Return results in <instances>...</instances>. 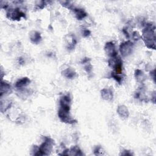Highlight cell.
I'll list each match as a JSON object with an SVG mask.
<instances>
[{"label":"cell","mask_w":156,"mask_h":156,"mask_svg":"<svg viewBox=\"0 0 156 156\" xmlns=\"http://www.w3.org/2000/svg\"><path fill=\"white\" fill-rule=\"evenodd\" d=\"M71 102V99L69 94L62 96L60 99V108L58 112V116L63 122L68 124L76 122V121L71 118L69 114Z\"/></svg>","instance_id":"1"},{"label":"cell","mask_w":156,"mask_h":156,"mask_svg":"<svg viewBox=\"0 0 156 156\" xmlns=\"http://www.w3.org/2000/svg\"><path fill=\"white\" fill-rule=\"evenodd\" d=\"M155 26L148 23L142 32V38L146 46L150 49H155Z\"/></svg>","instance_id":"2"},{"label":"cell","mask_w":156,"mask_h":156,"mask_svg":"<svg viewBox=\"0 0 156 156\" xmlns=\"http://www.w3.org/2000/svg\"><path fill=\"white\" fill-rule=\"evenodd\" d=\"M54 145V140L49 137L45 136L44 141L38 147L34 155H48L51 154Z\"/></svg>","instance_id":"3"},{"label":"cell","mask_w":156,"mask_h":156,"mask_svg":"<svg viewBox=\"0 0 156 156\" xmlns=\"http://www.w3.org/2000/svg\"><path fill=\"white\" fill-rule=\"evenodd\" d=\"M108 65L114 69L116 74H121L122 70V61L120 57L116 55V57H112L108 60Z\"/></svg>","instance_id":"4"},{"label":"cell","mask_w":156,"mask_h":156,"mask_svg":"<svg viewBox=\"0 0 156 156\" xmlns=\"http://www.w3.org/2000/svg\"><path fill=\"white\" fill-rule=\"evenodd\" d=\"M133 48V43L130 41L122 43L119 46V51L123 57H127L132 54Z\"/></svg>","instance_id":"5"},{"label":"cell","mask_w":156,"mask_h":156,"mask_svg":"<svg viewBox=\"0 0 156 156\" xmlns=\"http://www.w3.org/2000/svg\"><path fill=\"white\" fill-rule=\"evenodd\" d=\"M7 17L12 20H20L23 17L25 18V13L20 10V9L16 8L10 9L7 13Z\"/></svg>","instance_id":"6"},{"label":"cell","mask_w":156,"mask_h":156,"mask_svg":"<svg viewBox=\"0 0 156 156\" xmlns=\"http://www.w3.org/2000/svg\"><path fill=\"white\" fill-rule=\"evenodd\" d=\"M104 50L105 53L111 58L118 55V52L116 50L115 44L112 41L107 42L105 44L104 46Z\"/></svg>","instance_id":"7"},{"label":"cell","mask_w":156,"mask_h":156,"mask_svg":"<svg viewBox=\"0 0 156 156\" xmlns=\"http://www.w3.org/2000/svg\"><path fill=\"white\" fill-rule=\"evenodd\" d=\"M101 94L102 98L107 101H111L113 98V91L109 88H103L101 90Z\"/></svg>","instance_id":"8"},{"label":"cell","mask_w":156,"mask_h":156,"mask_svg":"<svg viewBox=\"0 0 156 156\" xmlns=\"http://www.w3.org/2000/svg\"><path fill=\"white\" fill-rule=\"evenodd\" d=\"M12 92L11 85L5 82L1 81V97L5 94H9Z\"/></svg>","instance_id":"9"},{"label":"cell","mask_w":156,"mask_h":156,"mask_svg":"<svg viewBox=\"0 0 156 156\" xmlns=\"http://www.w3.org/2000/svg\"><path fill=\"white\" fill-rule=\"evenodd\" d=\"M29 37L31 42L34 44H38L41 40L40 33L35 30H32L30 32Z\"/></svg>","instance_id":"10"},{"label":"cell","mask_w":156,"mask_h":156,"mask_svg":"<svg viewBox=\"0 0 156 156\" xmlns=\"http://www.w3.org/2000/svg\"><path fill=\"white\" fill-rule=\"evenodd\" d=\"M117 113L118 114L123 118H127L129 117V112L128 110V108L126 106L124 105H119L117 108Z\"/></svg>","instance_id":"11"},{"label":"cell","mask_w":156,"mask_h":156,"mask_svg":"<svg viewBox=\"0 0 156 156\" xmlns=\"http://www.w3.org/2000/svg\"><path fill=\"white\" fill-rule=\"evenodd\" d=\"M30 82V80L27 77H23L22 79H19L15 83V87L17 89H21L24 87H26L27 85H28Z\"/></svg>","instance_id":"12"},{"label":"cell","mask_w":156,"mask_h":156,"mask_svg":"<svg viewBox=\"0 0 156 156\" xmlns=\"http://www.w3.org/2000/svg\"><path fill=\"white\" fill-rule=\"evenodd\" d=\"M62 73L63 76H65V77L68 78V79H74L77 76L76 73L74 71V70L71 68H66L62 72Z\"/></svg>","instance_id":"13"},{"label":"cell","mask_w":156,"mask_h":156,"mask_svg":"<svg viewBox=\"0 0 156 156\" xmlns=\"http://www.w3.org/2000/svg\"><path fill=\"white\" fill-rule=\"evenodd\" d=\"M73 11L75 13L76 15V18L78 20H83L84 18H85L87 15V13H86V12L82 9H80V8H74L73 9Z\"/></svg>","instance_id":"14"},{"label":"cell","mask_w":156,"mask_h":156,"mask_svg":"<svg viewBox=\"0 0 156 156\" xmlns=\"http://www.w3.org/2000/svg\"><path fill=\"white\" fill-rule=\"evenodd\" d=\"M135 77L136 81L139 83H143L146 80V76L143 71L140 69H136L135 71Z\"/></svg>","instance_id":"15"},{"label":"cell","mask_w":156,"mask_h":156,"mask_svg":"<svg viewBox=\"0 0 156 156\" xmlns=\"http://www.w3.org/2000/svg\"><path fill=\"white\" fill-rule=\"evenodd\" d=\"M69 155H83V154L77 146H73L69 149Z\"/></svg>","instance_id":"16"},{"label":"cell","mask_w":156,"mask_h":156,"mask_svg":"<svg viewBox=\"0 0 156 156\" xmlns=\"http://www.w3.org/2000/svg\"><path fill=\"white\" fill-rule=\"evenodd\" d=\"M104 153L105 151L100 146H97L94 149V154L96 155H104Z\"/></svg>","instance_id":"17"},{"label":"cell","mask_w":156,"mask_h":156,"mask_svg":"<svg viewBox=\"0 0 156 156\" xmlns=\"http://www.w3.org/2000/svg\"><path fill=\"white\" fill-rule=\"evenodd\" d=\"M111 76L116 81L118 82V83H121L122 82V77H121L120 76H119L118 74H116L115 73L113 72L111 74Z\"/></svg>","instance_id":"18"},{"label":"cell","mask_w":156,"mask_h":156,"mask_svg":"<svg viewBox=\"0 0 156 156\" xmlns=\"http://www.w3.org/2000/svg\"><path fill=\"white\" fill-rule=\"evenodd\" d=\"M60 3L63 6L69 9H73V5L71 4L70 2L69 1H60Z\"/></svg>","instance_id":"19"},{"label":"cell","mask_w":156,"mask_h":156,"mask_svg":"<svg viewBox=\"0 0 156 156\" xmlns=\"http://www.w3.org/2000/svg\"><path fill=\"white\" fill-rule=\"evenodd\" d=\"M85 70L87 71V73L88 74H90L92 71V65L90 64V63H86V65H85Z\"/></svg>","instance_id":"20"},{"label":"cell","mask_w":156,"mask_h":156,"mask_svg":"<svg viewBox=\"0 0 156 156\" xmlns=\"http://www.w3.org/2000/svg\"><path fill=\"white\" fill-rule=\"evenodd\" d=\"M91 34V32L87 29H85L82 30V35L83 37H88Z\"/></svg>","instance_id":"21"},{"label":"cell","mask_w":156,"mask_h":156,"mask_svg":"<svg viewBox=\"0 0 156 156\" xmlns=\"http://www.w3.org/2000/svg\"><path fill=\"white\" fill-rule=\"evenodd\" d=\"M39 4H36L37 5V8L38 9H42L44 7V5H45V1H39L38 2Z\"/></svg>","instance_id":"22"},{"label":"cell","mask_w":156,"mask_h":156,"mask_svg":"<svg viewBox=\"0 0 156 156\" xmlns=\"http://www.w3.org/2000/svg\"><path fill=\"white\" fill-rule=\"evenodd\" d=\"M132 37H133V38L135 40H138L140 38V34H138V32L135 31V32H133V34H132Z\"/></svg>","instance_id":"23"},{"label":"cell","mask_w":156,"mask_h":156,"mask_svg":"<svg viewBox=\"0 0 156 156\" xmlns=\"http://www.w3.org/2000/svg\"><path fill=\"white\" fill-rule=\"evenodd\" d=\"M120 155H132L133 154L130 152V151H128V150H124V151H122V152Z\"/></svg>","instance_id":"24"},{"label":"cell","mask_w":156,"mask_h":156,"mask_svg":"<svg viewBox=\"0 0 156 156\" xmlns=\"http://www.w3.org/2000/svg\"><path fill=\"white\" fill-rule=\"evenodd\" d=\"M90 62V58H87V57H85L84 58L82 59V60L81 61V63L82 64H86V63H88Z\"/></svg>","instance_id":"25"},{"label":"cell","mask_w":156,"mask_h":156,"mask_svg":"<svg viewBox=\"0 0 156 156\" xmlns=\"http://www.w3.org/2000/svg\"><path fill=\"white\" fill-rule=\"evenodd\" d=\"M122 32H123V33L125 34V35H126V37H127V38L129 37V33H128L127 29H126L124 28V29H122Z\"/></svg>","instance_id":"26"},{"label":"cell","mask_w":156,"mask_h":156,"mask_svg":"<svg viewBox=\"0 0 156 156\" xmlns=\"http://www.w3.org/2000/svg\"><path fill=\"white\" fill-rule=\"evenodd\" d=\"M151 74V76H152L154 81L155 82V69H154L153 71H151V74Z\"/></svg>","instance_id":"27"},{"label":"cell","mask_w":156,"mask_h":156,"mask_svg":"<svg viewBox=\"0 0 156 156\" xmlns=\"http://www.w3.org/2000/svg\"><path fill=\"white\" fill-rule=\"evenodd\" d=\"M23 62H24L23 59L21 57L19 58V63H20V64H22V63H23Z\"/></svg>","instance_id":"28"}]
</instances>
